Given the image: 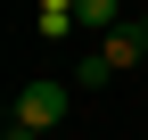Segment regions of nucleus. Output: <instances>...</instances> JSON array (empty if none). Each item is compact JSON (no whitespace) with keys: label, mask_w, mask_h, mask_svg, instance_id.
<instances>
[{"label":"nucleus","mask_w":148,"mask_h":140,"mask_svg":"<svg viewBox=\"0 0 148 140\" xmlns=\"http://www.w3.org/2000/svg\"><path fill=\"white\" fill-rule=\"evenodd\" d=\"M66 107H74V91H66V82H16V115H8V124H25V132H58L66 124Z\"/></svg>","instance_id":"nucleus-1"},{"label":"nucleus","mask_w":148,"mask_h":140,"mask_svg":"<svg viewBox=\"0 0 148 140\" xmlns=\"http://www.w3.org/2000/svg\"><path fill=\"white\" fill-rule=\"evenodd\" d=\"M74 82H82V91H107V82H115V66H107V58H99V41H90V49H82V66H74Z\"/></svg>","instance_id":"nucleus-2"},{"label":"nucleus","mask_w":148,"mask_h":140,"mask_svg":"<svg viewBox=\"0 0 148 140\" xmlns=\"http://www.w3.org/2000/svg\"><path fill=\"white\" fill-rule=\"evenodd\" d=\"M74 8L82 0H41V33H74Z\"/></svg>","instance_id":"nucleus-3"},{"label":"nucleus","mask_w":148,"mask_h":140,"mask_svg":"<svg viewBox=\"0 0 148 140\" xmlns=\"http://www.w3.org/2000/svg\"><path fill=\"white\" fill-rule=\"evenodd\" d=\"M8 140H41V132H25V124H8Z\"/></svg>","instance_id":"nucleus-4"}]
</instances>
